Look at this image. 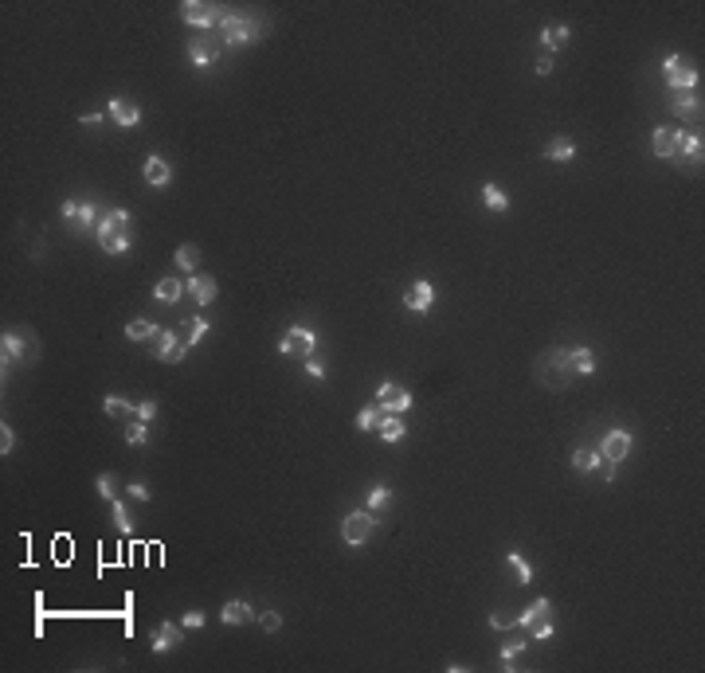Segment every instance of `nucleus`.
Segmentation results:
<instances>
[{
    "label": "nucleus",
    "instance_id": "nucleus-42",
    "mask_svg": "<svg viewBox=\"0 0 705 673\" xmlns=\"http://www.w3.org/2000/svg\"><path fill=\"white\" fill-rule=\"evenodd\" d=\"M102 251L106 254H126L130 251V235H114V239H106L102 243Z\"/></svg>",
    "mask_w": 705,
    "mask_h": 673
},
{
    "label": "nucleus",
    "instance_id": "nucleus-39",
    "mask_svg": "<svg viewBox=\"0 0 705 673\" xmlns=\"http://www.w3.org/2000/svg\"><path fill=\"white\" fill-rule=\"evenodd\" d=\"M110 505H114V525H118L122 532H130V529H134V521H130V509H126V501H118V497H114Z\"/></svg>",
    "mask_w": 705,
    "mask_h": 673
},
{
    "label": "nucleus",
    "instance_id": "nucleus-40",
    "mask_svg": "<svg viewBox=\"0 0 705 673\" xmlns=\"http://www.w3.org/2000/svg\"><path fill=\"white\" fill-rule=\"evenodd\" d=\"M522 650H525V638H506V642H502V661L510 665V661L517 658Z\"/></svg>",
    "mask_w": 705,
    "mask_h": 673
},
{
    "label": "nucleus",
    "instance_id": "nucleus-41",
    "mask_svg": "<svg viewBox=\"0 0 705 673\" xmlns=\"http://www.w3.org/2000/svg\"><path fill=\"white\" fill-rule=\"evenodd\" d=\"M95 485H98V493H102L106 501H114V497H118V493H114V490H118V481H114V474H98V481H95Z\"/></svg>",
    "mask_w": 705,
    "mask_h": 673
},
{
    "label": "nucleus",
    "instance_id": "nucleus-38",
    "mask_svg": "<svg viewBox=\"0 0 705 673\" xmlns=\"http://www.w3.org/2000/svg\"><path fill=\"white\" fill-rule=\"evenodd\" d=\"M126 443H130V446H146L149 443V427L141 419L130 423V427H126Z\"/></svg>",
    "mask_w": 705,
    "mask_h": 673
},
{
    "label": "nucleus",
    "instance_id": "nucleus-21",
    "mask_svg": "<svg viewBox=\"0 0 705 673\" xmlns=\"http://www.w3.org/2000/svg\"><path fill=\"white\" fill-rule=\"evenodd\" d=\"M188 59H192V67H212V63L219 59V48L216 43H188Z\"/></svg>",
    "mask_w": 705,
    "mask_h": 673
},
{
    "label": "nucleus",
    "instance_id": "nucleus-34",
    "mask_svg": "<svg viewBox=\"0 0 705 673\" xmlns=\"http://www.w3.org/2000/svg\"><path fill=\"white\" fill-rule=\"evenodd\" d=\"M697 110H702V98L693 94H678L674 98V114H678V118H693V114H697Z\"/></svg>",
    "mask_w": 705,
    "mask_h": 673
},
{
    "label": "nucleus",
    "instance_id": "nucleus-49",
    "mask_svg": "<svg viewBox=\"0 0 705 673\" xmlns=\"http://www.w3.org/2000/svg\"><path fill=\"white\" fill-rule=\"evenodd\" d=\"M510 623H513V619H506V614H490V626H494V630H506Z\"/></svg>",
    "mask_w": 705,
    "mask_h": 673
},
{
    "label": "nucleus",
    "instance_id": "nucleus-7",
    "mask_svg": "<svg viewBox=\"0 0 705 673\" xmlns=\"http://www.w3.org/2000/svg\"><path fill=\"white\" fill-rule=\"evenodd\" d=\"M702 133H686L678 130V153H674V161H678L686 172H693V168H702Z\"/></svg>",
    "mask_w": 705,
    "mask_h": 673
},
{
    "label": "nucleus",
    "instance_id": "nucleus-31",
    "mask_svg": "<svg viewBox=\"0 0 705 673\" xmlns=\"http://www.w3.org/2000/svg\"><path fill=\"white\" fill-rule=\"evenodd\" d=\"M572 372H576V376H592V372H596V356H592V349H576V352H572Z\"/></svg>",
    "mask_w": 705,
    "mask_h": 673
},
{
    "label": "nucleus",
    "instance_id": "nucleus-2",
    "mask_svg": "<svg viewBox=\"0 0 705 673\" xmlns=\"http://www.w3.org/2000/svg\"><path fill=\"white\" fill-rule=\"evenodd\" d=\"M59 212H63V219H67L75 231H98V219H102L98 204H90V200H67Z\"/></svg>",
    "mask_w": 705,
    "mask_h": 673
},
{
    "label": "nucleus",
    "instance_id": "nucleus-3",
    "mask_svg": "<svg viewBox=\"0 0 705 673\" xmlns=\"http://www.w3.org/2000/svg\"><path fill=\"white\" fill-rule=\"evenodd\" d=\"M373 532H377V517H373L368 509H365V513H349V517L341 521V541L352 544V548H357V544H365Z\"/></svg>",
    "mask_w": 705,
    "mask_h": 673
},
{
    "label": "nucleus",
    "instance_id": "nucleus-20",
    "mask_svg": "<svg viewBox=\"0 0 705 673\" xmlns=\"http://www.w3.org/2000/svg\"><path fill=\"white\" fill-rule=\"evenodd\" d=\"M545 619H553V603H548V599H537V603H529V607H525V614H522V619H513V623L529 630V626L545 623Z\"/></svg>",
    "mask_w": 705,
    "mask_h": 673
},
{
    "label": "nucleus",
    "instance_id": "nucleus-8",
    "mask_svg": "<svg viewBox=\"0 0 705 673\" xmlns=\"http://www.w3.org/2000/svg\"><path fill=\"white\" fill-rule=\"evenodd\" d=\"M98 243L114 239V235H130V212L126 208H106L102 212V219H98Z\"/></svg>",
    "mask_w": 705,
    "mask_h": 673
},
{
    "label": "nucleus",
    "instance_id": "nucleus-10",
    "mask_svg": "<svg viewBox=\"0 0 705 673\" xmlns=\"http://www.w3.org/2000/svg\"><path fill=\"white\" fill-rule=\"evenodd\" d=\"M377 403L384 408V415H400V411L412 408V396H408L400 384H380L377 388Z\"/></svg>",
    "mask_w": 705,
    "mask_h": 673
},
{
    "label": "nucleus",
    "instance_id": "nucleus-6",
    "mask_svg": "<svg viewBox=\"0 0 705 673\" xmlns=\"http://www.w3.org/2000/svg\"><path fill=\"white\" fill-rule=\"evenodd\" d=\"M541 368H553V372H537L548 388H564V380L572 376V352H568V349H553V352L545 356V364H541Z\"/></svg>",
    "mask_w": 705,
    "mask_h": 673
},
{
    "label": "nucleus",
    "instance_id": "nucleus-36",
    "mask_svg": "<svg viewBox=\"0 0 705 673\" xmlns=\"http://www.w3.org/2000/svg\"><path fill=\"white\" fill-rule=\"evenodd\" d=\"M572 466L580 470V474H592V470L599 466V454L596 450H576V454H572Z\"/></svg>",
    "mask_w": 705,
    "mask_h": 673
},
{
    "label": "nucleus",
    "instance_id": "nucleus-17",
    "mask_svg": "<svg viewBox=\"0 0 705 673\" xmlns=\"http://www.w3.org/2000/svg\"><path fill=\"white\" fill-rule=\"evenodd\" d=\"M666 86H670V90H674V94H690L693 86H697V71H693V67H686V63H682V67H674V71L666 74Z\"/></svg>",
    "mask_w": 705,
    "mask_h": 673
},
{
    "label": "nucleus",
    "instance_id": "nucleus-4",
    "mask_svg": "<svg viewBox=\"0 0 705 673\" xmlns=\"http://www.w3.org/2000/svg\"><path fill=\"white\" fill-rule=\"evenodd\" d=\"M314 349H317V336L306 325H290L286 336L279 341V352H286V356H314Z\"/></svg>",
    "mask_w": 705,
    "mask_h": 673
},
{
    "label": "nucleus",
    "instance_id": "nucleus-29",
    "mask_svg": "<svg viewBox=\"0 0 705 673\" xmlns=\"http://www.w3.org/2000/svg\"><path fill=\"white\" fill-rule=\"evenodd\" d=\"M380 419H384V408H380V403H368V408L357 415V431H377Z\"/></svg>",
    "mask_w": 705,
    "mask_h": 673
},
{
    "label": "nucleus",
    "instance_id": "nucleus-28",
    "mask_svg": "<svg viewBox=\"0 0 705 673\" xmlns=\"http://www.w3.org/2000/svg\"><path fill=\"white\" fill-rule=\"evenodd\" d=\"M126 336H130V341H153V336H157V325L146 321V317H134V321L126 325Z\"/></svg>",
    "mask_w": 705,
    "mask_h": 673
},
{
    "label": "nucleus",
    "instance_id": "nucleus-32",
    "mask_svg": "<svg viewBox=\"0 0 705 673\" xmlns=\"http://www.w3.org/2000/svg\"><path fill=\"white\" fill-rule=\"evenodd\" d=\"M482 200H486L490 212H506V208H510V196L502 192L498 184H486V188H482Z\"/></svg>",
    "mask_w": 705,
    "mask_h": 673
},
{
    "label": "nucleus",
    "instance_id": "nucleus-35",
    "mask_svg": "<svg viewBox=\"0 0 705 673\" xmlns=\"http://www.w3.org/2000/svg\"><path fill=\"white\" fill-rule=\"evenodd\" d=\"M388 501H392V490H388V485H373V490H368V513L388 509Z\"/></svg>",
    "mask_w": 705,
    "mask_h": 673
},
{
    "label": "nucleus",
    "instance_id": "nucleus-25",
    "mask_svg": "<svg viewBox=\"0 0 705 673\" xmlns=\"http://www.w3.org/2000/svg\"><path fill=\"white\" fill-rule=\"evenodd\" d=\"M377 434L384 439V443H400L404 434H408V427H404L396 415H384V419H380V427H377Z\"/></svg>",
    "mask_w": 705,
    "mask_h": 673
},
{
    "label": "nucleus",
    "instance_id": "nucleus-43",
    "mask_svg": "<svg viewBox=\"0 0 705 673\" xmlns=\"http://www.w3.org/2000/svg\"><path fill=\"white\" fill-rule=\"evenodd\" d=\"M259 626H263V630H270V634H275V630H279V626H282V614H279V611H263V614H259Z\"/></svg>",
    "mask_w": 705,
    "mask_h": 673
},
{
    "label": "nucleus",
    "instance_id": "nucleus-27",
    "mask_svg": "<svg viewBox=\"0 0 705 673\" xmlns=\"http://www.w3.org/2000/svg\"><path fill=\"white\" fill-rule=\"evenodd\" d=\"M564 43H568V28L564 24H553L541 32V48L545 51H557V48H564Z\"/></svg>",
    "mask_w": 705,
    "mask_h": 673
},
{
    "label": "nucleus",
    "instance_id": "nucleus-13",
    "mask_svg": "<svg viewBox=\"0 0 705 673\" xmlns=\"http://www.w3.org/2000/svg\"><path fill=\"white\" fill-rule=\"evenodd\" d=\"M153 654H169V650H177L181 646V638H184V630L177 623H161V626H153Z\"/></svg>",
    "mask_w": 705,
    "mask_h": 673
},
{
    "label": "nucleus",
    "instance_id": "nucleus-22",
    "mask_svg": "<svg viewBox=\"0 0 705 673\" xmlns=\"http://www.w3.org/2000/svg\"><path fill=\"white\" fill-rule=\"evenodd\" d=\"M181 294H184V282H181V278H161L157 286H153V298H157V301H169V305L181 298Z\"/></svg>",
    "mask_w": 705,
    "mask_h": 673
},
{
    "label": "nucleus",
    "instance_id": "nucleus-12",
    "mask_svg": "<svg viewBox=\"0 0 705 673\" xmlns=\"http://www.w3.org/2000/svg\"><path fill=\"white\" fill-rule=\"evenodd\" d=\"M106 118L114 121V125H122V130H134L137 121H141V110H137L134 102H126V98H114L106 106Z\"/></svg>",
    "mask_w": 705,
    "mask_h": 673
},
{
    "label": "nucleus",
    "instance_id": "nucleus-44",
    "mask_svg": "<svg viewBox=\"0 0 705 673\" xmlns=\"http://www.w3.org/2000/svg\"><path fill=\"white\" fill-rule=\"evenodd\" d=\"M134 415H137V419H141V423H149V419H153V415H157V403H153V399H141V403H137V408H134Z\"/></svg>",
    "mask_w": 705,
    "mask_h": 673
},
{
    "label": "nucleus",
    "instance_id": "nucleus-52",
    "mask_svg": "<svg viewBox=\"0 0 705 673\" xmlns=\"http://www.w3.org/2000/svg\"><path fill=\"white\" fill-rule=\"evenodd\" d=\"M553 71V59H548V55H541V59H537V74H548Z\"/></svg>",
    "mask_w": 705,
    "mask_h": 673
},
{
    "label": "nucleus",
    "instance_id": "nucleus-48",
    "mask_svg": "<svg viewBox=\"0 0 705 673\" xmlns=\"http://www.w3.org/2000/svg\"><path fill=\"white\" fill-rule=\"evenodd\" d=\"M529 634H533V638H553V623H548V619H545V623L529 626Z\"/></svg>",
    "mask_w": 705,
    "mask_h": 673
},
{
    "label": "nucleus",
    "instance_id": "nucleus-5",
    "mask_svg": "<svg viewBox=\"0 0 705 673\" xmlns=\"http://www.w3.org/2000/svg\"><path fill=\"white\" fill-rule=\"evenodd\" d=\"M149 349H153V356H157V361L181 364V361H184V352H188V345H184L181 336L172 333V329H157V336L149 341Z\"/></svg>",
    "mask_w": 705,
    "mask_h": 673
},
{
    "label": "nucleus",
    "instance_id": "nucleus-47",
    "mask_svg": "<svg viewBox=\"0 0 705 673\" xmlns=\"http://www.w3.org/2000/svg\"><path fill=\"white\" fill-rule=\"evenodd\" d=\"M16 446V434H12V427H8V423H4V427H0V450H4V454H8V450H12Z\"/></svg>",
    "mask_w": 705,
    "mask_h": 673
},
{
    "label": "nucleus",
    "instance_id": "nucleus-33",
    "mask_svg": "<svg viewBox=\"0 0 705 673\" xmlns=\"http://www.w3.org/2000/svg\"><path fill=\"white\" fill-rule=\"evenodd\" d=\"M181 333H184V336H181L184 345H196V341L208 333V321H204V317H188V321L181 325Z\"/></svg>",
    "mask_w": 705,
    "mask_h": 673
},
{
    "label": "nucleus",
    "instance_id": "nucleus-19",
    "mask_svg": "<svg viewBox=\"0 0 705 673\" xmlns=\"http://www.w3.org/2000/svg\"><path fill=\"white\" fill-rule=\"evenodd\" d=\"M141 177H146V181L153 184V188H165V184L172 181V168L165 165L161 157H149V161H146V168H141Z\"/></svg>",
    "mask_w": 705,
    "mask_h": 673
},
{
    "label": "nucleus",
    "instance_id": "nucleus-9",
    "mask_svg": "<svg viewBox=\"0 0 705 673\" xmlns=\"http://www.w3.org/2000/svg\"><path fill=\"white\" fill-rule=\"evenodd\" d=\"M181 16L196 28V32H208L212 24H219V8H216V4H196V0H184Z\"/></svg>",
    "mask_w": 705,
    "mask_h": 673
},
{
    "label": "nucleus",
    "instance_id": "nucleus-50",
    "mask_svg": "<svg viewBox=\"0 0 705 673\" xmlns=\"http://www.w3.org/2000/svg\"><path fill=\"white\" fill-rule=\"evenodd\" d=\"M130 493H134L137 501H149V490L141 485V481H134V485H130Z\"/></svg>",
    "mask_w": 705,
    "mask_h": 673
},
{
    "label": "nucleus",
    "instance_id": "nucleus-18",
    "mask_svg": "<svg viewBox=\"0 0 705 673\" xmlns=\"http://www.w3.org/2000/svg\"><path fill=\"white\" fill-rule=\"evenodd\" d=\"M219 619L228 626H244V623H251L255 619V611H251V603H244V599H231V603H224V611H219Z\"/></svg>",
    "mask_w": 705,
    "mask_h": 673
},
{
    "label": "nucleus",
    "instance_id": "nucleus-30",
    "mask_svg": "<svg viewBox=\"0 0 705 673\" xmlns=\"http://www.w3.org/2000/svg\"><path fill=\"white\" fill-rule=\"evenodd\" d=\"M545 157L548 161H572V157H576V145H572L568 137H557V141H548Z\"/></svg>",
    "mask_w": 705,
    "mask_h": 673
},
{
    "label": "nucleus",
    "instance_id": "nucleus-26",
    "mask_svg": "<svg viewBox=\"0 0 705 673\" xmlns=\"http://www.w3.org/2000/svg\"><path fill=\"white\" fill-rule=\"evenodd\" d=\"M172 263H177V270H188V274H196V263H200V251H196L192 243H184V247H177V254H172Z\"/></svg>",
    "mask_w": 705,
    "mask_h": 673
},
{
    "label": "nucleus",
    "instance_id": "nucleus-51",
    "mask_svg": "<svg viewBox=\"0 0 705 673\" xmlns=\"http://www.w3.org/2000/svg\"><path fill=\"white\" fill-rule=\"evenodd\" d=\"M674 67H682V59H678V55H666V59H662V74H670Z\"/></svg>",
    "mask_w": 705,
    "mask_h": 673
},
{
    "label": "nucleus",
    "instance_id": "nucleus-11",
    "mask_svg": "<svg viewBox=\"0 0 705 673\" xmlns=\"http://www.w3.org/2000/svg\"><path fill=\"white\" fill-rule=\"evenodd\" d=\"M627 454H631V434L619 431V427L604 434V450H599V458H604V462H623Z\"/></svg>",
    "mask_w": 705,
    "mask_h": 673
},
{
    "label": "nucleus",
    "instance_id": "nucleus-46",
    "mask_svg": "<svg viewBox=\"0 0 705 673\" xmlns=\"http://www.w3.org/2000/svg\"><path fill=\"white\" fill-rule=\"evenodd\" d=\"M306 376H314V380H326V364L314 361V356H306Z\"/></svg>",
    "mask_w": 705,
    "mask_h": 673
},
{
    "label": "nucleus",
    "instance_id": "nucleus-1",
    "mask_svg": "<svg viewBox=\"0 0 705 673\" xmlns=\"http://www.w3.org/2000/svg\"><path fill=\"white\" fill-rule=\"evenodd\" d=\"M219 32H224V43H228V48H244V43L263 36L267 28L255 24V20H247L244 12H224L219 16Z\"/></svg>",
    "mask_w": 705,
    "mask_h": 673
},
{
    "label": "nucleus",
    "instance_id": "nucleus-16",
    "mask_svg": "<svg viewBox=\"0 0 705 673\" xmlns=\"http://www.w3.org/2000/svg\"><path fill=\"white\" fill-rule=\"evenodd\" d=\"M216 278L212 274H192L188 278V294H192L196 298V305H212V301H216Z\"/></svg>",
    "mask_w": 705,
    "mask_h": 673
},
{
    "label": "nucleus",
    "instance_id": "nucleus-23",
    "mask_svg": "<svg viewBox=\"0 0 705 673\" xmlns=\"http://www.w3.org/2000/svg\"><path fill=\"white\" fill-rule=\"evenodd\" d=\"M102 411H106L110 419H130V415H134V403L126 396H106L102 399Z\"/></svg>",
    "mask_w": 705,
    "mask_h": 673
},
{
    "label": "nucleus",
    "instance_id": "nucleus-37",
    "mask_svg": "<svg viewBox=\"0 0 705 673\" xmlns=\"http://www.w3.org/2000/svg\"><path fill=\"white\" fill-rule=\"evenodd\" d=\"M506 560H510V567L517 572V579H522V583H529V579H533V564H529L522 552H510Z\"/></svg>",
    "mask_w": 705,
    "mask_h": 673
},
{
    "label": "nucleus",
    "instance_id": "nucleus-45",
    "mask_svg": "<svg viewBox=\"0 0 705 673\" xmlns=\"http://www.w3.org/2000/svg\"><path fill=\"white\" fill-rule=\"evenodd\" d=\"M181 626H184V630H200V626H204V611H188L181 619Z\"/></svg>",
    "mask_w": 705,
    "mask_h": 673
},
{
    "label": "nucleus",
    "instance_id": "nucleus-14",
    "mask_svg": "<svg viewBox=\"0 0 705 673\" xmlns=\"http://www.w3.org/2000/svg\"><path fill=\"white\" fill-rule=\"evenodd\" d=\"M24 352H28L24 336H20V333H4V341H0V361H4V372L24 361Z\"/></svg>",
    "mask_w": 705,
    "mask_h": 673
},
{
    "label": "nucleus",
    "instance_id": "nucleus-15",
    "mask_svg": "<svg viewBox=\"0 0 705 673\" xmlns=\"http://www.w3.org/2000/svg\"><path fill=\"white\" fill-rule=\"evenodd\" d=\"M431 301H435L431 282H415V286H408V294H404V305H408L412 313H427L431 310Z\"/></svg>",
    "mask_w": 705,
    "mask_h": 673
},
{
    "label": "nucleus",
    "instance_id": "nucleus-24",
    "mask_svg": "<svg viewBox=\"0 0 705 673\" xmlns=\"http://www.w3.org/2000/svg\"><path fill=\"white\" fill-rule=\"evenodd\" d=\"M678 153V130H655V157Z\"/></svg>",
    "mask_w": 705,
    "mask_h": 673
}]
</instances>
